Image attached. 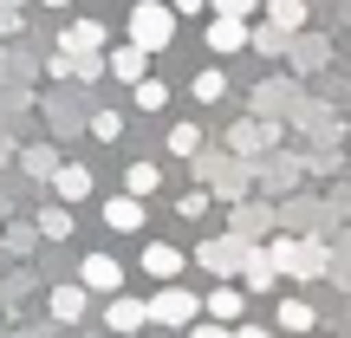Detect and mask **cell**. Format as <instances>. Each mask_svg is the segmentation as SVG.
<instances>
[{"instance_id":"obj_31","label":"cell","mask_w":351,"mask_h":338,"mask_svg":"<svg viewBox=\"0 0 351 338\" xmlns=\"http://www.w3.org/2000/svg\"><path fill=\"white\" fill-rule=\"evenodd\" d=\"M169 7H176V13H202L208 0H169Z\"/></svg>"},{"instance_id":"obj_27","label":"cell","mask_w":351,"mask_h":338,"mask_svg":"<svg viewBox=\"0 0 351 338\" xmlns=\"http://www.w3.org/2000/svg\"><path fill=\"white\" fill-rule=\"evenodd\" d=\"M189 338H234V326H228V319H195Z\"/></svg>"},{"instance_id":"obj_24","label":"cell","mask_w":351,"mask_h":338,"mask_svg":"<svg viewBox=\"0 0 351 338\" xmlns=\"http://www.w3.org/2000/svg\"><path fill=\"white\" fill-rule=\"evenodd\" d=\"M215 98H228V78L221 72H195V104H215Z\"/></svg>"},{"instance_id":"obj_8","label":"cell","mask_w":351,"mask_h":338,"mask_svg":"<svg viewBox=\"0 0 351 338\" xmlns=\"http://www.w3.org/2000/svg\"><path fill=\"white\" fill-rule=\"evenodd\" d=\"M104 65H111V72L124 78V85H137V78H150V52H143L137 39H124L117 52H104Z\"/></svg>"},{"instance_id":"obj_18","label":"cell","mask_w":351,"mask_h":338,"mask_svg":"<svg viewBox=\"0 0 351 338\" xmlns=\"http://www.w3.org/2000/svg\"><path fill=\"white\" fill-rule=\"evenodd\" d=\"M274 280H280L274 254H267V248H254V254H247V287H254V293H267V287H274Z\"/></svg>"},{"instance_id":"obj_16","label":"cell","mask_w":351,"mask_h":338,"mask_svg":"<svg viewBox=\"0 0 351 338\" xmlns=\"http://www.w3.org/2000/svg\"><path fill=\"white\" fill-rule=\"evenodd\" d=\"M169 156L195 163V156H202V124H169Z\"/></svg>"},{"instance_id":"obj_7","label":"cell","mask_w":351,"mask_h":338,"mask_svg":"<svg viewBox=\"0 0 351 338\" xmlns=\"http://www.w3.org/2000/svg\"><path fill=\"white\" fill-rule=\"evenodd\" d=\"M182 267H189V254L176 248V241H150V248H143V274L150 280H176Z\"/></svg>"},{"instance_id":"obj_25","label":"cell","mask_w":351,"mask_h":338,"mask_svg":"<svg viewBox=\"0 0 351 338\" xmlns=\"http://www.w3.org/2000/svg\"><path fill=\"white\" fill-rule=\"evenodd\" d=\"M208 208H215V195H208V189H189V195L176 202V215H189V221H202Z\"/></svg>"},{"instance_id":"obj_29","label":"cell","mask_w":351,"mask_h":338,"mask_svg":"<svg viewBox=\"0 0 351 338\" xmlns=\"http://www.w3.org/2000/svg\"><path fill=\"white\" fill-rule=\"evenodd\" d=\"M208 7H215V13H234V20H247V13L261 7V0H208Z\"/></svg>"},{"instance_id":"obj_14","label":"cell","mask_w":351,"mask_h":338,"mask_svg":"<svg viewBox=\"0 0 351 338\" xmlns=\"http://www.w3.org/2000/svg\"><path fill=\"white\" fill-rule=\"evenodd\" d=\"M202 313H208V319H228V326H234V319L247 313V300H241V287H215L208 300H202Z\"/></svg>"},{"instance_id":"obj_32","label":"cell","mask_w":351,"mask_h":338,"mask_svg":"<svg viewBox=\"0 0 351 338\" xmlns=\"http://www.w3.org/2000/svg\"><path fill=\"white\" fill-rule=\"evenodd\" d=\"M46 7H65V0H46Z\"/></svg>"},{"instance_id":"obj_13","label":"cell","mask_w":351,"mask_h":338,"mask_svg":"<svg viewBox=\"0 0 351 338\" xmlns=\"http://www.w3.org/2000/svg\"><path fill=\"white\" fill-rule=\"evenodd\" d=\"M52 189H59V202H85L91 195V169L85 163H59L52 169Z\"/></svg>"},{"instance_id":"obj_12","label":"cell","mask_w":351,"mask_h":338,"mask_svg":"<svg viewBox=\"0 0 351 338\" xmlns=\"http://www.w3.org/2000/svg\"><path fill=\"white\" fill-rule=\"evenodd\" d=\"M78 280H85L91 293H104V300H111V293L124 287V274H117V261H111V254H91V261L78 267Z\"/></svg>"},{"instance_id":"obj_10","label":"cell","mask_w":351,"mask_h":338,"mask_svg":"<svg viewBox=\"0 0 351 338\" xmlns=\"http://www.w3.org/2000/svg\"><path fill=\"white\" fill-rule=\"evenodd\" d=\"M52 319H59V326H78V319H85V306H91V287L85 280H78V287H52Z\"/></svg>"},{"instance_id":"obj_5","label":"cell","mask_w":351,"mask_h":338,"mask_svg":"<svg viewBox=\"0 0 351 338\" xmlns=\"http://www.w3.org/2000/svg\"><path fill=\"white\" fill-rule=\"evenodd\" d=\"M104 326H111V338H130L150 326V300H130V293H111V306H104Z\"/></svg>"},{"instance_id":"obj_28","label":"cell","mask_w":351,"mask_h":338,"mask_svg":"<svg viewBox=\"0 0 351 338\" xmlns=\"http://www.w3.org/2000/svg\"><path fill=\"white\" fill-rule=\"evenodd\" d=\"M52 169H59L52 150H26V176H52Z\"/></svg>"},{"instance_id":"obj_19","label":"cell","mask_w":351,"mask_h":338,"mask_svg":"<svg viewBox=\"0 0 351 338\" xmlns=\"http://www.w3.org/2000/svg\"><path fill=\"white\" fill-rule=\"evenodd\" d=\"M267 20L287 26V33H300L306 26V0H267Z\"/></svg>"},{"instance_id":"obj_30","label":"cell","mask_w":351,"mask_h":338,"mask_svg":"<svg viewBox=\"0 0 351 338\" xmlns=\"http://www.w3.org/2000/svg\"><path fill=\"white\" fill-rule=\"evenodd\" d=\"M234 338H274L267 326H234Z\"/></svg>"},{"instance_id":"obj_17","label":"cell","mask_w":351,"mask_h":338,"mask_svg":"<svg viewBox=\"0 0 351 338\" xmlns=\"http://www.w3.org/2000/svg\"><path fill=\"white\" fill-rule=\"evenodd\" d=\"M130 104H137V111H163L169 85H163V78H137V85H130Z\"/></svg>"},{"instance_id":"obj_4","label":"cell","mask_w":351,"mask_h":338,"mask_svg":"<svg viewBox=\"0 0 351 338\" xmlns=\"http://www.w3.org/2000/svg\"><path fill=\"white\" fill-rule=\"evenodd\" d=\"M247 254H254L247 241L221 234V241H202V254H195V261L208 267V274H221V280H228V274H247Z\"/></svg>"},{"instance_id":"obj_23","label":"cell","mask_w":351,"mask_h":338,"mask_svg":"<svg viewBox=\"0 0 351 338\" xmlns=\"http://www.w3.org/2000/svg\"><path fill=\"white\" fill-rule=\"evenodd\" d=\"M91 137H98V143H117V137H124V117H117V111H91Z\"/></svg>"},{"instance_id":"obj_33","label":"cell","mask_w":351,"mask_h":338,"mask_svg":"<svg viewBox=\"0 0 351 338\" xmlns=\"http://www.w3.org/2000/svg\"><path fill=\"white\" fill-rule=\"evenodd\" d=\"M130 338H137V332H130Z\"/></svg>"},{"instance_id":"obj_1","label":"cell","mask_w":351,"mask_h":338,"mask_svg":"<svg viewBox=\"0 0 351 338\" xmlns=\"http://www.w3.org/2000/svg\"><path fill=\"white\" fill-rule=\"evenodd\" d=\"M130 39H137L143 52H163L176 39V7L169 0H137V7H130Z\"/></svg>"},{"instance_id":"obj_21","label":"cell","mask_w":351,"mask_h":338,"mask_svg":"<svg viewBox=\"0 0 351 338\" xmlns=\"http://www.w3.org/2000/svg\"><path fill=\"white\" fill-rule=\"evenodd\" d=\"M274 137H280L274 124H241V130H234V150H241V156H247V150H267Z\"/></svg>"},{"instance_id":"obj_22","label":"cell","mask_w":351,"mask_h":338,"mask_svg":"<svg viewBox=\"0 0 351 338\" xmlns=\"http://www.w3.org/2000/svg\"><path fill=\"white\" fill-rule=\"evenodd\" d=\"M39 234H46V241H65V234H72V208H39Z\"/></svg>"},{"instance_id":"obj_6","label":"cell","mask_w":351,"mask_h":338,"mask_svg":"<svg viewBox=\"0 0 351 338\" xmlns=\"http://www.w3.org/2000/svg\"><path fill=\"white\" fill-rule=\"evenodd\" d=\"M241 46H254L247 20H234V13H215V20H208V52H241Z\"/></svg>"},{"instance_id":"obj_26","label":"cell","mask_w":351,"mask_h":338,"mask_svg":"<svg viewBox=\"0 0 351 338\" xmlns=\"http://www.w3.org/2000/svg\"><path fill=\"white\" fill-rule=\"evenodd\" d=\"M280 46H287V26H274V20H267L261 33H254V52H280Z\"/></svg>"},{"instance_id":"obj_11","label":"cell","mask_w":351,"mask_h":338,"mask_svg":"<svg viewBox=\"0 0 351 338\" xmlns=\"http://www.w3.org/2000/svg\"><path fill=\"white\" fill-rule=\"evenodd\" d=\"M59 52H72V59H85V52H104V26L98 20H72L59 33Z\"/></svg>"},{"instance_id":"obj_20","label":"cell","mask_w":351,"mask_h":338,"mask_svg":"<svg viewBox=\"0 0 351 338\" xmlns=\"http://www.w3.org/2000/svg\"><path fill=\"white\" fill-rule=\"evenodd\" d=\"M313 326H319V313L306 300H287V306H280V332H313Z\"/></svg>"},{"instance_id":"obj_15","label":"cell","mask_w":351,"mask_h":338,"mask_svg":"<svg viewBox=\"0 0 351 338\" xmlns=\"http://www.w3.org/2000/svg\"><path fill=\"white\" fill-rule=\"evenodd\" d=\"M124 189H130V195H143V202H150L156 189H163V169H156V163H130V169H124Z\"/></svg>"},{"instance_id":"obj_3","label":"cell","mask_w":351,"mask_h":338,"mask_svg":"<svg viewBox=\"0 0 351 338\" xmlns=\"http://www.w3.org/2000/svg\"><path fill=\"white\" fill-rule=\"evenodd\" d=\"M195 313H202V300L176 280H163V293L150 300V326H195Z\"/></svg>"},{"instance_id":"obj_2","label":"cell","mask_w":351,"mask_h":338,"mask_svg":"<svg viewBox=\"0 0 351 338\" xmlns=\"http://www.w3.org/2000/svg\"><path fill=\"white\" fill-rule=\"evenodd\" d=\"M274 267L280 274H293V280H319L326 274V248H319V241H274Z\"/></svg>"},{"instance_id":"obj_9","label":"cell","mask_w":351,"mask_h":338,"mask_svg":"<svg viewBox=\"0 0 351 338\" xmlns=\"http://www.w3.org/2000/svg\"><path fill=\"white\" fill-rule=\"evenodd\" d=\"M104 228L137 234V228H143V195H130V189H124V195H111V202H104Z\"/></svg>"}]
</instances>
